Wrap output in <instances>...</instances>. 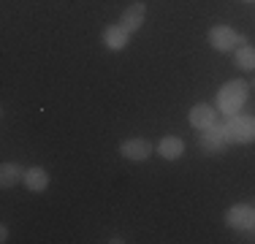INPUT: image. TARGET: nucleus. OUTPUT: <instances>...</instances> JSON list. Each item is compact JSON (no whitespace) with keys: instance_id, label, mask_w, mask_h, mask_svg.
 <instances>
[{"instance_id":"f257e3e1","label":"nucleus","mask_w":255,"mask_h":244,"mask_svg":"<svg viewBox=\"0 0 255 244\" xmlns=\"http://www.w3.org/2000/svg\"><path fill=\"white\" fill-rule=\"evenodd\" d=\"M206 38H209V46L215 52H234V49H239V33L234 27H228V24H215L206 33Z\"/></svg>"},{"instance_id":"f03ea898","label":"nucleus","mask_w":255,"mask_h":244,"mask_svg":"<svg viewBox=\"0 0 255 244\" xmlns=\"http://www.w3.org/2000/svg\"><path fill=\"white\" fill-rule=\"evenodd\" d=\"M120 152H123L125 160L144 163V160H149V157H152L155 149H152V141H149V138L136 136V138H125V141L120 144Z\"/></svg>"},{"instance_id":"7ed1b4c3","label":"nucleus","mask_w":255,"mask_h":244,"mask_svg":"<svg viewBox=\"0 0 255 244\" xmlns=\"http://www.w3.org/2000/svg\"><path fill=\"white\" fill-rule=\"evenodd\" d=\"M245 98H247V84L242 82V79H234V82H228L226 87H223L220 106L226 109V112H236V109L245 103Z\"/></svg>"},{"instance_id":"20e7f679","label":"nucleus","mask_w":255,"mask_h":244,"mask_svg":"<svg viewBox=\"0 0 255 244\" xmlns=\"http://www.w3.org/2000/svg\"><path fill=\"white\" fill-rule=\"evenodd\" d=\"M226 223L231 228H242V231H250L255 228V206L250 204H236L226 212Z\"/></svg>"},{"instance_id":"39448f33","label":"nucleus","mask_w":255,"mask_h":244,"mask_svg":"<svg viewBox=\"0 0 255 244\" xmlns=\"http://www.w3.org/2000/svg\"><path fill=\"white\" fill-rule=\"evenodd\" d=\"M226 130L234 141H242V144L253 141L255 138V117H234L226 125Z\"/></svg>"},{"instance_id":"423d86ee","label":"nucleus","mask_w":255,"mask_h":244,"mask_svg":"<svg viewBox=\"0 0 255 244\" xmlns=\"http://www.w3.org/2000/svg\"><path fill=\"white\" fill-rule=\"evenodd\" d=\"M144 22H147V5L144 3H130L123 11V19H120V24H123L128 33H138L144 27Z\"/></svg>"},{"instance_id":"0eeeda50","label":"nucleus","mask_w":255,"mask_h":244,"mask_svg":"<svg viewBox=\"0 0 255 244\" xmlns=\"http://www.w3.org/2000/svg\"><path fill=\"white\" fill-rule=\"evenodd\" d=\"M130 44V33L123 27V24H109L103 30V46L112 49V52H123V49Z\"/></svg>"},{"instance_id":"6e6552de","label":"nucleus","mask_w":255,"mask_h":244,"mask_svg":"<svg viewBox=\"0 0 255 244\" xmlns=\"http://www.w3.org/2000/svg\"><path fill=\"white\" fill-rule=\"evenodd\" d=\"M217 122V112L209 106V103H196V106L190 109V125L198 127V130H206V127H212Z\"/></svg>"},{"instance_id":"1a4fd4ad","label":"nucleus","mask_w":255,"mask_h":244,"mask_svg":"<svg viewBox=\"0 0 255 244\" xmlns=\"http://www.w3.org/2000/svg\"><path fill=\"white\" fill-rule=\"evenodd\" d=\"M228 141V130L226 127H206V130H201V146L206 152H223V146H226Z\"/></svg>"},{"instance_id":"9d476101","label":"nucleus","mask_w":255,"mask_h":244,"mask_svg":"<svg viewBox=\"0 0 255 244\" xmlns=\"http://www.w3.org/2000/svg\"><path fill=\"white\" fill-rule=\"evenodd\" d=\"M19 182H25V168H22L19 163H3V166H0V187H3V190H11V187H16Z\"/></svg>"},{"instance_id":"9b49d317","label":"nucleus","mask_w":255,"mask_h":244,"mask_svg":"<svg viewBox=\"0 0 255 244\" xmlns=\"http://www.w3.org/2000/svg\"><path fill=\"white\" fill-rule=\"evenodd\" d=\"M157 152H160L163 160H179L182 152H185V141L179 136H163L157 144Z\"/></svg>"},{"instance_id":"f8f14e48","label":"nucleus","mask_w":255,"mask_h":244,"mask_svg":"<svg viewBox=\"0 0 255 244\" xmlns=\"http://www.w3.org/2000/svg\"><path fill=\"white\" fill-rule=\"evenodd\" d=\"M25 187L30 193H44L46 187H49V174H46V168L41 166H33L25 171Z\"/></svg>"},{"instance_id":"ddd939ff","label":"nucleus","mask_w":255,"mask_h":244,"mask_svg":"<svg viewBox=\"0 0 255 244\" xmlns=\"http://www.w3.org/2000/svg\"><path fill=\"white\" fill-rule=\"evenodd\" d=\"M236 65L242 71H255V46H239L236 49Z\"/></svg>"},{"instance_id":"4468645a","label":"nucleus","mask_w":255,"mask_h":244,"mask_svg":"<svg viewBox=\"0 0 255 244\" xmlns=\"http://www.w3.org/2000/svg\"><path fill=\"white\" fill-rule=\"evenodd\" d=\"M0 242H8V228L5 225H0Z\"/></svg>"},{"instance_id":"2eb2a0df","label":"nucleus","mask_w":255,"mask_h":244,"mask_svg":"<svg viewBox=\"0 0 255 244\" xmlns=\"http://www.w3.org/2000/svg\"><path fill=\"white\" fill-rule=\"evenodd\" d=\"M242 3H255V0H242Z\"/></svg>"},{"instance_id":"dca6fc26","label":"nucleus","mask_w":255,"mask_h":244,"mask_svg":"<svg viewBox=\"0 0 255 244\" xmlns=\"http://www.w3.org/2000/svg\"><path fill=\"white\" fill-rule=\"evenodd\" d=\"M250 87H253V90H255V79H253V84H250Z\"/></svg>"}]
</instances>
